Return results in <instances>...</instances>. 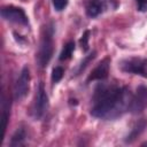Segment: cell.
Here are the masks:
<instances>
[{
	"instance_id": "18",
	"label": "cell",
	"mask_w": 147,
	"mask_h": 147,
	"mask_svg": "<svg viewBox=\"0 0 147 147\" xmlns=\"http://www.w3.org/2000/svg\"><path fill=\"white\" fill-rule=\"evenodd\" d=\"M138 5L139 10H146L147 9V0H136Z\"/></svg>"
},
{
	"instance_id": "2",
	"label": "cell",
	"mask_w": 147,
	"mask_h": 147,
	"mask_svg": "<svg viewBox=\"0 0 147 147\" xmlns=\"http://www.w3.org/2000/svg\"><path fill=\"white\" fill-rule=\"evenodd\" d=\"M54 49V25L49 23L41 30L40 42L37 52V63L40 68H46L53 56Z\"/></svg>"
},
{
	"instance_id": "17",
	"label": "cell",
	"mask_w": 147,
	"mask_h": 147,
	"mask_svg": "<svg viewBox=\"0 0 147 147\" xmlns=\"http://www.w3.org/2000/svg\"><path fill=\"white\" fill-rule=\"evenodd\" d=\"M52 2H53L54 8H55L57 11H61V10H63V9L67 7L69 0H52Z\"/></svg>"
},
{
	"instance_id": "16",
	"label": "cell",
	"mask_w": 147,
	"mask_h": 147,
	"mask_svg": "<svg viewBox=\"0 0 147 147\" xmlns=\"http://www.w3.org/2000/svg\"><path fill=\"white\" fill-rule=\"evenodd\" d=\"M88 40H90V30H86L83 36L80 37L79 39V44H80V47L84 52H87L88 51Z\"/></svg>"
},
{
	"instance_id": "6",
	"label": "cell",
	"mask_w": 147,
	"mask_h": 147,
	"mask_svg": "<svg viewBox=\"0 0 147 147\" xmlns=\"http://www.w3.org/2000/svg\"><path fill=\"white\" fill-rule=\"evenodd\" d=\"M1 16L6 21L13 22V23L23 24V25H26L29 23V20H28V16H26L25 11L20 7L5 6V7L1 8Z\"/></svg>"
},
{
	"instance_id": "1",
	"label": "cell",
	"mask_w": 147,
	"mask_h": 147,
	"mask_svg": "<svg viewBox=\"0 0 147 147\" xmlns=\"http://www.w3.org/2000/svg\"><path fill=\"white\" fill-rule=\"evenodd\" d=\"M132 94L126 86L115 83H99L92 95L91 115L110 121L121 117L130 108Z\"/></svg>"
},
{
	"instance_id": "3",
	"label": "cell",
	"mask_w": 147,
	"mask_h": 147,
	"mask_svg": "<svg viewBox=\"0 0 147 147\" xmlns=\"http://www.w3.org/2000/svg\"><path fill=\"white\" fill-rule=\"evenodd\" d=\"M118 68L125 74H133L147 78V59L131 56L118 62Z\"/></svg>"
},
{
	"instance_id": "4",
	"label": "cell",
	"mask_w": 147,
	"mask_h": 147,
	"mask_svg": "<svg viewBox=\"0 0 147 147\" xmlns=\"http://www.w3.org/2000/svg\"><path fill=\"white\" fill-rule=\"evenodd\" d=\"M47 109H48V96L46 94L44 83L40 82L38 85L36 98H34L33 106H32V117L36 121L41 119L42 116L46 114Z\"/></svg>"
},
{
	"instance_id": "15",
	"label": "cell",
	"mask_w": 147,
	"mask_h": 147,
	"mask_svg": "<svg viewBox=\"0 0 147 147\" xmlns=\"http://www.w3.org/2000/svg\"><path fill=\"white\" fill-rule=\"evenodd\" d=\"M63 74H64V70H63L62 67H55L52 71V82L53 83H59L62 79Z\"/></svg>"
},
{
	"instance_id": "14",
	"label": "cell",
	"mask_w": 147,
	"mask_h": 147,
	"mask_svg": "<svg viewBox=\"0 0 147 147\" xmlns=\"http://www.w3.org/2000/svg\"><path fill=\"white\" fill-rule=\"evenodd\" d=\"M95 55H96V52H95V51H93L91 54L86 55V56L84 57V60L80 62V64L78 65V68L75 70V75H74V76H78L79 74H82V72L84 71V69L87 67V64H88V63H90V62L95 57Z\"/></svg>"
},
{
	"instance_id": "8",
	"label": "cell",
	"mask_w": 147,
	"mask_h": 147,
	"mask_svg": "<svg viewBox=\"0 0 147 147\" xmlns=\"http://www.w3.org/2000/svg\"><path fill=\"white\" fill-rule=\"evenodd\" d=\"M109 67H110V57H105L99 62V64L92 70L88 75L86 83H91L93 80H105L108 78L109 75Z\"/></svg>"
},
{
	"instance_id": "10",
	"label": "cell",
	"mask_w": 147,
	"mask_h": 147,
	"mask_svg": "<svg viewBox=\"0 0 147 147\" xmlns=\"http://www.w3.org/2000/svg\"><path fill=\"white\" fill-rule=\"evenodd\" d=\"M145 127H146V121H145V119H140V121H138V122L134 124V126L132 127V130L130 131V133L125 137L124 141H125L126 144L133 142V141H134V140L142 133V131L145 130Z\"/></svg>"
},
{
	"instance_id": "11",
	"label": "cell",
	"mask_w": 147,
	"mask_h": 147,
	"mask_svg": "<svg viewBox=\"0 0 147 147\" xmlns=\"http://www.w3.org/2000/svg\"><path fill=\"white\" fill-rule=\"evenodd\" d=\"M25 139H26V132L24 127H18L15 133L13 134L9 145L11 147H18V146H24L25 145Z\"/></svg>"
},
{
	"instance_id": "5",
	"label": "cell",
	"mask_w": 147,
	"mask_h": 147,
	"mask_svg": "<svg viewBox=\"0 0 147 147\" xmlns=\"http://www.w3.org/2000/svg\"><path fill=\"white\" fill-rule=\"evenodd\" d=\"M30 86V70L28 65H24L20 72L18 78L16 79L15 86H14V98L15 100H22L26 96L29 92Z\"/></svg>"
},
{
	"instance_id": "12",
	"label": "cell",
	"mask_w": 147,
	"mask_h": 147,
	"mask_svg": "<svg viewBox=\"0 0 147 147\" xmlns=\"http://www.w3.org/2000/svg\"><path fill=\"white\" fill-rule=\"evenodd\" d=\"M2 114H1V119H2V136H5L6 133V129H7V123L9 119V114H10V103L9 101H7L5 99V95L2 96Z\"/></svg>"
},
{
	"instance_id": "13",
	"label": "cell",
	"mask_w": 147,
	"mask_h": 147,
	"mask_svg": "<svg viewBox=\"0 0 147 147\" xmlns=\"http://www.w3.org/2000/svg\"><path fill=\"white\" fill-rule=\"evenodd\" d=\"M74 51H75V42L74 41H68L63 46V48H62V51L60 53L59 60L60 61H65V60L70 59L71 55H72V53H74Z\"/></svg>"
},
{
	"instance_id": "9",
	"label": "cell",
	"mask_w": 147,
	"mask_h": 147,
	"mask_svg": "<svg viewBox=\"0 0 147 147\" xmlns=\"http://www.w3.org/2000/svg\"><path fill=\"white\" fill-rule=\"evenodd\" d=\"M107 9V0H87L85 3L86 15L91 18L98 17Z\"/></svg>"
},
{
	"instance_id": "7",
	"label": "cell",
	"mask_w": 147,
	"mask_h": 147,
	"mask_svg": "<svg viewBox=\"0 0 147 147\" xmlns=\"http://www.w3.org/2000/svg\"><path fill=\"white\" fill-rule=\"evenodd\" d=\"M147 108V86L139 85L134 95H132L129 110L132 114H139Z\"/></svg>"
}]
</instances>
